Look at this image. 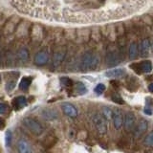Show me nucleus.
<instances>
[{"label":"nucleus","instance_id":"nucleus-18","mask_svg":"<svg viewBox=\"0 0 153 153\" xmlns=\"http://www.w3.org/2000/svg\"><path fill=\"white\" fill-rule=\"evenodd\" d=\"M17 57L19 60L21 61H27L29 59V52L26 48H21L20 50L17 52Z\"/></svg>","mask_w":153,"mask_h":153},{"label":"nucleus","instance_id":"nucleus-12","mask_svg":"<svg viewBox=\"0 0 153 153\" xmlns=\"http://www.w3.org/2000/svg\"><path fill=\"white\" fill-rule=\"evenodd\" d=\"M149 49H150V43L147 39H143L141 44L140 48H139V52H140V55L143 57H146L149 54Z\"/></svg>","mask_w":153,"mask_h":153},{"label":"nucleus","instance_id":"nucleus-9","mask_svg":"<svg viewBox=\"0 0 153 153\" xmlns=\"http://www.w3.org/2000/svg\"><path fill=\"white\" fill-rule=\"evenodd\" d=\"M62 110L63 112L71 118H75L78 116V110L76 109V107L73 104L71 103H63L62 104Z\"/></svg>","mask_w":153,"mask_h":153},{"label":"nucleus","instance_id":"nucleus-2","mask_svg":"<svg viewBox=\"0 0 153 153\" xmlns=\"http://www.w3.org/2000/svg\"><path fill=\"white\" fill-rule=\"evenodd\" d=\"M100 63L99 56L93 54L92 52H87L83 55L80 61V70L82 72L93 71L97 69Z\"/></svg>","mask_w":153,"mask_h":153},{"label":"nucleus","instance_id":"nucleus-19","mask_svg":"<svg viewBox=\"0 0 153 153\" xmlns=\"http://www.w3.org/2000/svg\"><path fill=\"white\" fill-rule=\"evenodd\" d=\"M75 89H76V92L79 95H84L87 92V89H86L85 85L82 82H76L75 85Z\"/></svg>","mask_w":153,"mask_h":153},{"label":"nucleus","instance_id":"nucleus-29","mask_svg":"<svg viewBox=\"0 0 153 153\" xmlns=\"http://www.w3.org/2000/svg\"><path fill=\"white\" fill-rule=\"evenodd\" d=\"M14 87H16V81H13V80L9 81L6 85V90L8 91V92H10V91H12Z\"/></svg>","mask_w":153,"mask_h":153},{"label":"nucleus","instance_id":"nucleus-24","mask_svg":"<svg viewBox=\"0 0 153 153\" xmlns=\"http://www.w3.org/2000/svg\"><path fill=\"white\" fill-rule=\"evenodd\" d=\"M145 143L146 146H153V131H151L145 139Z\"/></svg>","mask_w":153,"mask_h":153},{"label":"nucleus","instance_id":"nucleus-25","mask_svg":"<svg viewBox=\"0 0 153 153\" xmlns=\"http://www.w3.org/2000/svg\"><path fill=\"white\" fill-rule=\"evenodd\" d=\"M94 91H95V92L97 93L98 95H102V94L104 92V91H105V85L102 84V83H99V84L95 87Z\"/></svg>","mask_w":153,"mask_h":153},{"label":"nucleus","instance_id":"nucleus-21","mask_svg":"<svg viewBox=\"0 0 153 153\" xmlns=\"http://www.w3.org/2000/svg\"><path fill=\"white\" fill-rule=\"evenodd\" d=\"M43 117H44L46 120H48V121H53V120H55L57 117V115L55 111L46 110V111L43 112Z\"/></svg>","mask_w":153,"mask_h":153},{"label":"nucleus","instance_id":"nucleus-15","mask_svg":"<svg viewBox=\"0 0 153 153\" xmlns=\"http://www.w3.org/2000/svg\"><path fill=\"white\" fill-rule=\"evenodd\" d=\"M106 61H107L108 65H116V64H118L120 62V59H119V56L117 55V53H110V54H108Z\"/></svg>","mask_w":153,"mask_h":153},{"label":"nucleus","instance_id":"nucleus-36","mask_svg":"<svg viewBox=\"0 0 153 153\" xmlns=\"http://www.w3.org/2000/svg\"><path fill=\"white\" fill-rule=\"evenodd\" d=\"M0 79H1V76H0Z\"/></svg>","mask_w":153,"mask_h":153},{"label":"nucleus","instance_id":"nucleus-33","mask_svg":"<svg viewBox=\"0 0 153 153\" xmlns=\"http://www.w3.org/2000/svg\"><path fill=\"white\" fill-rule=\"evenodd\" d=\"M111 84L114 86V87H119V85H120V82L117 80H112L111 81Z\"/></svg>","mask_w":153,"mask_h":153},{"label":"nucleus","instance_id":"nucleus-17","mask_svg":"<svg viewBox=\"0 0 153 153\" xmlns=\"http://www.w3.org/2000/svg\"><path fill=\"white\" fill-rule=\"evenodd\" d=\"M140 66L143 73H150L152 70V64L150 60H143L140 62Z\"/></svg>","mask_w":153,"mask_h":153},{"label":"nucleus","instance_id":"nucleus-11","mask_svg":"<svg viewBox=\"0 0 153 153\" xmlns=\"http://www.w3.org/2000/svg\"><path fill=\"white\" fill-rule=\"evenodd\" d=\"M13 105L14 110H20L27 105V99L24 96H19L13 100Z\"/></svg>","mask_w":153,"mask_h":153},{"label":"nucleus","instance_id":"nucleus-34","mask_svg":"<svg viewBox=\"0 0 153 153\" xmlns=\"http://www.w3.org/2000/svg\"><path fill=\"white\" fill-rule=\"evenodd\" d=\"M4 127V122L2 121V119H0V129H2Z\"/></svg>","mask_w":153,"mask_h":153},{"label":"nucleus","instance_id":"nucleus-3","mask_svg":"<svg viewBox=\"0 0 153 153\" xmlns=\"http://www.w3.org/2000/svg\"><path fill=\"white\" fill-rule=\"evenodd\" d=\"M24 126H25L31 132H33L36 135H40V134L43 132V128L41 126V124L36 122V120H33L32 118H25L23 121Z\"/></svg>","mask_w":153,"mask_h":153},{"label":"nucleus","instance_id":"nucleus-10","mask_svg":"<svg viewBox=\"0 0 153 153\" xmlns=\"http://www.w3.org/2000/svg\"><path fill=\"white\" fill-rule=\"evenodd\" d=\"M48 60H49V56H48V53L44 51L37 53L35 56V63L36 65H44L47 63Z\"/></svg>","mask_w":153,"mask_h":153},{"label":"nucleus","instance_id":"nucleus-5","mask_svg":"<svg viewBox=\"0 0 153 153\" xmlns=\"http://www.w3.org/2000/svg\"><path fill=\"white\" fill-rule=\"evenodd\" d=\"M113 123H114V126L116 129H120L123 124V113L120 109H116L115 111L113 112Z\"/></svg>","mask_w":153,"mask_h":153},{"label":"nucleus","instance_id":"nucleus-13","mask_svg":"<svg viewBox=\"0 0 153 153\" xmlns=\"http://www.w3.org/2000/svg\"><path fill=\"white\" fill-rule=\"evenodd\" d=\"M147 122L146 121V120H143L142 119L140 122H139L138 123V126L135 129V136L136 137H139V136H141L143 135V133H145L146 131V129H147Z\"/></svg>","mask_w":153,"mask_h":153},{"label":"nucleus","instance_id":"nucleus-22","mask_svg":"<svg viewBox=\"0 0 153 153\" xmlns=\"http://www.w3.org/2000/svg\"><path fill=\"white\" fill-rule=\"evenodd\" d=\"M63 57H64V54L63 53H56V54L54 56V65L57 66L60 62L63 60Z\"/></svg>","mask_w":153,"mask_h":153},{"label":"nucleus","instance_id":"nucleus-7","mask_svg":"<svg viewBox=\"0 0 153 153\" xmlns=\"http://www.w3.org/2000/svg\"><path fill=\"white\" fill-rule=\"evenodd\" d=\"M105 76L107 78H112V79H119L123 78L126 75V70L123 68H116V69H111L109 71L105 72Z\"/></svg>","mask_w":153,"mask_h":153},{"label":"nucleus","instance_id":"nucleus-26","mask_svg":"<svg viewBox=\"0 0 153 153\" xmlns=\"http://www.w3.org/2000/svg\"><path fill=\"white\" fill-rule=\"evenodd\" d=\"M112 100L117 104H124V100H123V98L121 97V96L116 95V94H114L112 96Z\"/></svg>","mask_w":153,"mask_h":153},{"label":"nucleus","instance_id":"nucleus-23","mask_svg":"<svg viewBox=\"0 0 153 153\" xmlns=\"http://www.w3.org/2000/svg\"><path fill=\"white\" fill-rule=\"evenodd\" d=\"M60 82L62 85L66 86V87H71V86L73 85V81H72V79L69 78H66V76L60 79Z\"/></svg>","mask_w":153,"mask_h":153},{"label":"nucleus","instance_id":"nucleus-16","mask_svg":"<svg viewBox=\"0 0 153 153\" xmlns=\"http://www.w3.org/2000/svg\"><path fill=\"white\" fill-rule=\"evenodd\" d=\"M32 80H33V79L31 76H24V78H22L20 83H19V88L21 90H27L29 87H30Z\"/></svg>","mask_w":153,"mask_h":153},{"label":"nucleus","instance_id":"nucleus-4","mask_svg":"<svg viewBox=\"0 0 153 153\" xmlns=\"http://www.w3.org/2000/svg\"><path fill=\"white\" fill-rule=\"evenodd\" d=\"M93 123L96 129L100 134H105L107 131L106 119L100 114H95L93 117Z\"/></svg>","mask_w":153,"mask_h":153},{"label":"nucleus","instance_id":"nucleus-14","mask_svg":"<svg viewBox=\"0 0 153 153\" xmlns=\"http://www.w3.org/2000/svg\"><path fill=\"white\" fill-rule=\"evenodd\" d=\"M139 53V48L136 42H132L129 47V59H135Z\"/></svg>","mask_w":153,"mask_h":153},{"label":"nucleus","instance_id":"nucleus-20","mask_svg":"<svg viewBox=\"0 0 153 153\" xmlns=\"http://www.w3.org/2000/svg\"><path fill=\"white\" fill-rule=\"evenodd\" d=\"M102 116L105 119H106V121H109V120H111L112 117H113V111H112V109L109 108V107H106V106L102 107Z\"/></svg>","mask_w":153,"mask_h":153},{"label":"nucleus","instance_id":"nucleus-8","mask_svg":"<svg viewBox=\"0 0 153 153\" xmlns=\"http://www.w3.org/2000/svg\"><path fill=\"white\" fill-rule=\"evenodd\" d=\"M17 149H18V153H33L30 143L26 140H24V139H21V140L18 141Z\"/></svg>","mask_w":153,"mask_h":153},{"label":"nucleus","instance_id":"nucleus-6","mask_svg":"<svg viewBox=\"0 0 153 153\" xmlns=\"http://www.w3.org/2000/svg\"><path fill=\"white\" fill-rule=\"evenodd\" d=\"M135 121H136V117L132 112L126 113L123 123H124V127H126V130H131L134 126V124H135Z\"/></svg>","mask_w":153,"mask_h":153},{"label":"nucleus","instance_id":"nucleus-27","mask_svg":"<svg viewBox=\"0 0 153 153\" xmlns=\"http://www.w3.org/2000/svg\"><path fill=\"white\" fill-rule=\"evenodd\" d=\"M12 138H13L12 131L11 130H8L6 132V136H5V142H6V146H11V143H12Z\"/></svg>","mask_w":153,"mask_h":153},{"label":"nucleus","instance_id":"nucleus-30","mask_svg":"<svg viewBox=\"0 0 153 153\" xmlns=\"http://www.w3.org/2000/svg\"><path fill=\"white\" fill-rule=\"evenodd\" d=\"M7 111V106L6 104L0 102V114H5Z\"/></svg>","mask_w":153,"mask_h":153},{"label":"nucleus","instance_id":"nucleus-28","mask_svg":"<svg viewBox=\"0 0 153 153\" xmlns=\"http://www.w3.org/2000/svg\"><path fill=\"white\" fill-rule=\"evenodd\" d=\"M130 67L131 69H133L134 71L136 72L137 74H142L143 72H142V70H141V66H140V62L139 63H132V64H130Z\"/></svg>","mask_w":153,"mask_h":153},{"label":"nucleus","instance_id":"nucleus-32","mask_svg":"<svg viewBox=\"0 0 153 153\" xmlns=\"http://www.w3.org/2000/svg\"><path fill=\"white\" fill-rule=\"evenodd\" d=\"M143 112H145V114H146V115H152V108H149V107H146V108H145V110H143Z\"/></svg>","mask_w":153,"mask_h":153},{"label":"nucleus","instance_id":"nucleus-1","mask_svg":"<svg viewBox=\"0 0 153 153\" xmlns=\"http://www.w3.org/2000/svg\"><path fill=\"white\" fill-rule=\"evenodd\" d=\"M16 11L42 20L90 24L118 20L145 9L149 0H9Z\"/></svg>","mask_w":153,"mask_h":153},{"label":"nucleus","instance_id":"nucleus-35","mask_svg":"<svg viewBox=\"0 0 153 153\" xmlns=\"http://www.w3.org/2000/svg\"><path fill=\"white\" fill-rule=\"evenodd\" d=\"M148 89H149V91H150L151 93H153V82L149 86H148Z\"/></svg>","mask_w":153,"mask_h":153},{"label":"nucleus","instance_id":"nucleus-31","mask_svg":"<svg viewBox=\"0 0 153 153\" xmlns=\"http://www.w3.org/2000/svg\"><path fill=\"white\" fill-rule=\"evenodd\" d=\"M146 107H149V108L153 107V100L151 98H147L146 100Z\"/></svg>","mask_w":153,"mask_h":153}]
</instances>
